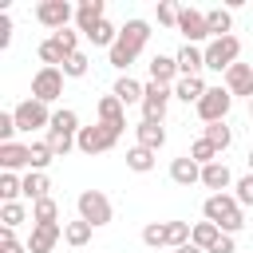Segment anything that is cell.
Returning <instances> with one entry per match:
<instances>
[{
	"mask_svg": "<svg viewBox=\"0 0 253 253\" xmlns=\"http://www.w3.org/2000/svg\"><path fill=\"white\" fill-rule=\"evenodd\" d=\"M202 213H206V221H213L221 233H241L245 229V210H241V202L233 198V194H210L206 202H202Z\"/></svg>",
	"mask_w": 253,
	"mask_h": 253,
	"instance_id": "obj_2",
	"label": "cell"
},
{
	"mask_svg": "<svg viewBox=\"0 0 253 253\" xmlns=\"http://www.w3.org/2000/svg\"><path fill=\"white\" fill-rule=\"evenodd\" d=\"M202 138H206V142H213V146H217V154H221V150H229V142H233V130H229L225 123H206Z\"/></svg>",
	"mask_w": 253,
	"mask_h": 253,
	"instance_id": "obj_33",
	"label": "cell"
},
{
	"mask_svg": "<svg viewBox=\"0 0 253 253\" xmlns=\"http://www.w3.org/2000/svg\"><path fill=\"white\" fill-rule=\"evenodd\" d=\"M119 32H123V28H115L111 20H103V24L95 28V32H87V40H91L95 47H107V51H111V47L119 43Z\"/></svg>",
	"mask_w": 253,
	"mask_h": 253,
	"instance_id": "obj_31",
	"label": "cell"
},
{
	"mask_svg": "<svg viewBox=\"0 0 253 253\" xmlns=\"http://www.w3.org/2000/svg\"><path fill=\"white\" fill-rule=\"evenodd\" d=\"M142 245L162 249V245H166V221H150V225L142 229Z\"/></svg>",
	"mask_w": 253,
	"mask_h": 253,
	"instance_id": "obj_42",
	"label": "cell"
},
{
	"mask_svg": "<svg viewBox=\"0 0 253 253\" xmlns=\"http://www.w3.org/2000/svg\"><path fill=\"white\" fill-rule=\"evenodd\" d=\"M20 194H24V178L20 174H0V198L4 202H20Z\"/></svg>",
	"mask_w": 253,
	"mask_h": 253,
	"instance_id": "obj_39",
	"label": "cell"
},
{
	"mask_svg": "<svg viewBox=\"0 0 253 253\" xmlns=\"http://www.w3.org/2000/svg\"><path fill=\"white\" fill-rule=\"evenodd\" d=\"M0 253H28V245H20V241H16V229L0 225Z\"/></svg>",
	"mask_w": 253,
	"mask_h": 253,
	"instance_id": "obj_44",
	"label": "cell"
},
{
	"mask_svg": "<svg viewBox=\"0 0 253 253\" xmlns=\"http://www.w3.org/2000/svg\"><path fill=\"white\" fill-rule=\"evenodd\" d=\"M170 182H178V186H194V182H202V166H198L190 154H182V158L170 162Z\"/></svg>",
	"mask_w": 253,
	"mask_h": 253,
	"instance_id": "obj_22",
	"label": "cell"
},
{
	"mask_svg": "<svg viewBox=\"0 0 253 253\" xmlns=\"http://www.w3.org/2000/svg\"><path fill=\"white\" fill-rule=\"evenodd\" d=\"M229 107H233V95H229L225 87H210V91L202 95V103H198V119H202V123H225Z\"/></svg>",
	"mask_w": 253,
	"mask_h": 253,
	"instance_id": "obj_7",
	"label": "cell"
},
{
	"mask_svg": "<svg viewBox=\"0 0 253 253\" xmlns=\"http://www.w3.org/2000/svg\"><path fill=\"white\" fill-rule=\"evenodd\" d=\"M111 95H115L123 107H130V103H138V107H142L146 83H138V79H130V75H119V79H115V87H111Z\"/></svg>",
	"mask_w": 253,
	"mask_h": 253,
	"instance_id": "obj_18",
	"label": "cell"
},
{
	"mask_svg": "<svg viewBox=\"0 0 253 253\" xmlns=\"http://www.w3.org/2000/svg\"><path fill=\"white\" fill-rule=\"evenodd\" d=\"M233 198L241 202V210H253V174H241L233 182Z\"/></svg>",
	"mask_w": 253,
	"mask_h": 253,
	"instance_id": "obj_41",
	"label": "cell"
},
{
	"mask_svg": "<svg viewBox=\"0 0 253 253\" xmlns=\"http://www.w3.org/2000/svg\"><path fill=\"white\" fill-rule=\"evenodd\" d=\"M225 91L253 99V63H233V67L225 71Z\"/></svg>",
	"mask_w": 253,
	"mask_h": 253,
	"instance_id": "obj_13",
	"label": "cell"
},
{
	"mask_svg": "<svg viewBox=\"0 0 253 253\" xmlns=\"http://www.w3.org/2000/svg\"><path fill=\"white\" fill-rule=\"evenodd\" d=\"M210 87H206V79L202 75H182L178 83H174V99H182V103H202V95H206Z\"/></svg>",
	"mask_w": 253,
	"mask_h": 253,
	"instance_id": "obj_20",
	"label": "cell"
},
{
	"mask_svg": "<svg viewBox=\"0 0 253 253\" xmlns=\"http://www.w3.org/2000/svg\"><path fill=\"white\" fill-rule=\"evenodd\" d=\"M190 233H194V225H190V221H166V245H170V249L190 245Z\"/></svg>",
	"mask_w": 253,
	"mask_h": 253,
	"instance_id": "obj_36",
	"label": "cell"
},
{
	"mask_svg": "<svg viewBox=\"0 0 253 253\" xmlns=\"http://www.w3.org/2000/svg\"><path fill=\"white\" fill-rule=\"evenodd\" d=\"M249 119H253V99H249Z\"/></svg>",
	"mask_w": 253,
	"mask_h": 253,
	"instance_id": "obj_51",
	"label": "cell"
},
{
	"mask_svg": "<svg viewBox=\"0 0 253 253\" xmlns=\"http://www.w3.org/2000/svg\"><path fill=\"white\" fill-rule=\"evenodd\" d=\"M59 71H63V75H67V79H83V75H87V71H91V59H87V55H83V51H75V55H67V63H63V67H59Z\"/></svg>",
	"mask_w": 253,
	"mask_h": 253,
	"instance_id": "obj_40",
	"label": "cell"
},
{
	"mask_svg": "<svg viewBox=\"0 0 253 253\" xmlns=\"http://www.w3.org/2000/svg\"><path fill=\"white\" fill-rule=\"evenodd\" d=\"M146 40H150V24H146V20H126L123 32H119V43L107 51V55H111V67H115V71H126V67L138 59V51L146 47Z\"/></svg>",
	"mask_w": 253,
	"mask_h": 253,
	"instance_id": "obj_1",
	"label": "cell"
},
{
	"mask_svg": "<svg viewBox=\"0 0 253 253\" xmlns=\"http://www.w3.org/2000/svg\"><path fill=\"white\" fill-rule=\"evenodd\" d=\"M190 158H194L198 166H210V162H221V154H217V146H213V142H206V138H198V142L190 146Z\"/></svg>",
	"mask_w": 253,
	"mask_h": 253,
	"instance_id": "obj_38",
	"label": "cell"
},
{
	"mask_svg": "<svg viewBox=\"0 0 253 253\" xmlns=\"http://www.w3.org/2000/svg\"><path fill=\"white\" fill-rule=\"evenodd\" d=\"M134 138H138V146H146V150H154V154H158V150L166 146V126H162V123H146V119H142V123L134 126Z\"/></svg>",
	"mask_w": 253,
	"mask_h": 253,
	"instance_id": "obj_21",
	"label": "cell"
},
{
	"mask_svg": "<svg viewBox=\"0 0 253 253\" xmlns=\"http://www.w3.org/2000/svg\"><path fill=\"white\" fill-rule=\"evenodd\" d=\"M24 221H28V206H24V202H4V206H0V225L16 229V225H24Z\"/></svg>",
	"mask_w": 253,
	"mask_h": 253,
	"instance_id": "obj_35",
	"label": "cell"
},
{
	"mask_svg": "<svg viewBox=\"0 0 253 253\" xmlns=\"http://www.w3.org/2000/svg\"><path fill=\"white\" fill-rule=\"evenodd\" d=\"M79 134H63V130H47V146H51V154L55 158H67L71 150H79V142H75Z\"/></svg>",
	"mask_w": 253,
	"mask_h": 253,
	"instance_id": "obj_34",
	"label": "cell"
},
{
	"mask_svg": "<svg viewBox=\"0 0 253 253\" xmlns=\"http://www.w3.org/2000/svg\"><path fill=\"white\" fill-rule=\"evenodd\" d=\"M95 111H99V123H103L111 134H123V130H126V115H123V103H119L115 95H103Z\"/></svg>",
	"mask_w": 253,
	"mask_h": 253,
	"instance_id": "obj_12",
	"label": "cell"
},
{
	"mask_svg": "<svg viewBox=\"0 0 253 253\" xmlns=\"http://www.w3.org/2000/svg\"><path fill=\"white\" fill-rule=\"evenodd\" d=\"M174 59H178V71H182V75H202V67H206V47L182 43V47L174 51Z\"/></svg>",
	"mask_w": 253,
	"mask_h": 253,
	"instance_id": "obj_16",
	"label": "cell"
},
{
	"mask_svg": "<svg viewBox=\"0 0 253 253\" xmlns=\"http://www.w3.org/2000/svg\"><path fill=\"white\" fill-rule=\"evenodd\" d=\"M178 79H182V71H178V59H174V55H154V59H150V83L174 87Z\"/></svg>",
	"mask_w": 253,
	"mask_h": 253,
	"instance_id": "obj_17",
	"label": "cell"
},
{
	"mask_svg": "<svg viewBox=\"0 0 253 253\" xmlns=\"http://www.w3.org/2000/svg\"><path fill=\"white\" fill-rule=\"evenodd\" d=\"M8 43H12V16L4 12L0 16V47H8Z\"/></svg>",
	"mask_w": 253,
	"mask_h": 253,
	"instance_id": "obj_47",
	"label": "cell"
},
{
	"mask_svg": "<svg viewBox=\"0 0 253 253\" xmlns=\"http://www.w3.org/2000/svg\"><path fill=\"white\" fill-rule=\"evenodd\" d=\"M47 190H51V178H47L43 170H28V174H24V198H28V202H40V198H51Z\"/></svg>",
	"mask_w": 253,
	"mask_h": 253,
	"instance_id": "obj_24",
	"label": "cell"
},
{
	"mask_svg": "<svg viewBox=\"0 0 253 253\" xmlns=\"http://www.w3.org/2000/svg\"><path fill=\"white\" fill-rule=\"evenodd\" d=\"M36 51H40L43 67H63V63H67V51H63V47H59L55 40H43V43H40Z\"/></svg>",
	"mask_w": 253,
	"mask_h": 253,
	"instance_id": "obj_37",
	"label": "cell"
},
{
	"mask_svg": "<svg viewBox=\"0 0 253 253\" xmlns=\"http://www.w3.org/2000/svg\"><path fill=\"white\" fill-rule=\"evenodd\" d=\"M178 12H182L178 4H170V0H158V24H162V28H174V32H178Z\"/></svg>",
	"mask_w": 253,
	"mask_h": 253,
	"instance_id": "obj_43",
	"label": "cell"
},
{
	"mask_svg": "<svg viewBox=\"0 0 253 253\" xmlns=\"http://www.w3.org/2000/svg\"><path fill=\"white\" fill-rule=\"evenodd\" d=\"M47 130H63V134H79V115L71 111V107H59V111H51V126Z\"/></svg>",
	"mask_w": 253,
	"mask_h": 253,
	"instance_id": "obj_32",
	"label": "cell"
},
{
	"mask_svg": "<svg viewBox=\"0 0 253 253\" xmlns=\"http://www.w3.org/2000/svg\"><path fill=\"white\" fill-rule=\"evenodd\" d=\"M245 166H249V174H253V146H249V154H245Z\"/></svg>",
	"mask_w": 253,
	"mask_h": 253,
	"instance_id": "obj_50",
	"label": "cell"
},
{
	"mask_svg": "<svg viewBox=\"0 0 253 253\" xmlns=\"http://www.w3.org/2000/svg\"><path fill=\"white\" fill-rule=\"evenodd\" d=\"M233 249H237V245H233V237H229V233H221V237H217V245H213L210 253H233Z\"/></svg>",
	"mask_w": 253,
	"mask_h": 253,
	"instance_id": "obj_48",
	"label": "cell"
},
{
	"mask_svg": "<svg viewBox=\"0 0 253 253\" xmlns=\"http://www.w3.org/2000/svg\"><path fill=\"white\" fill-rule=\"evenodd\" d=\"M75 206H79V217H83V221H91L95 229H99V225H111V217H115L111 198H107L103 190H83V194L75 198Z\"/></svg>",
	"mask_w": 253,
	"mask_h": 253,
	"instance_id": "obj_3",
	"label": "cell"
},
{
	"mask_svg": "<svg viewBox=\"0 0 253 253\" xmlns=\"http://www.w3.org/2000/svg\"><path fill=\"white\" fill-rule=\"evenodd\" d=\"M16 130H20V126H16V115H12V111H4V115H0V146H4V142H12V134H16Z\"/></svg>",
	"mask_w": 253,
	"mask_h": 253,
	"instance_id": "obj_46",
	"label": "cell"
},
{
	"mask_svg": "<svg viewBox=\"0 0 253 253\" xmlns=\"http://www.w3.org/2000/svg\"><path fill=\"white\" fill-rule=\"evenodd\" d=\"M51 40H55V43H59V47H63L67 55H75V51H79V32H71V28H63V32H55Z\"/></svg>",
	"mask_w": 253,
	"mask_h": 253,
	"instance_id": "obj_45",
	"label": "cell"
},
{
	"mask_svg": "<svg viewBox=\"0 0 253 253\" xmlns=\"http://www.w3.org/2000/svg\"><path fill=\"white\" fill-rule=\"evenodd\" d=\"M103 20H107V16H103V0H79V4H75V28H79L83 36L95 32Z\"/></svg>",
	"mask_w": 253,
	"mask_h": 253,
	"instance_id": "obj_15",
	"label": "cell"
},
{
	"mask_svg": "<svg viewBox=\"0 0 253 253\" xmlns=\"http://www.w3.org/2000/svg\"><path fill=\"white\" fill-rule=\"evenodd\" d=\"M75 142H79V150H83V154H91V158H95V154L115 150L119 134H111L103 123H95V126H79V138H75Z\"/></svg>",
	"mask_w": 253,
	"mask_h": 253,
	"instance_id": "obj_9",
	"label": "cell"
},
{
	"mask_svg": "<svg viewBox=\"0 0 253 253\" xmlns=\"http://www.w3.org/2000/svg\"><path fill=\"white\" fill-rule=\"evenodd\" d=\"M202 186H206V190H213V194H225V190L233 186L229 166H225V162H210V166H202Z\"/></svg>",
	"mask_w": 253,
	"mask_h": 253,
	"instance_id": "obj_19",
	"label": "cell"
},
{
	"mask_svg": "<svg viewBox=\"0 0 253 253\" xmlns=\"http://www.w3.org/2000/svg\"><path fill=\"white\" fill-rule=\"evenodd\" d=\"M59 221V206H55V198H40V202H32V225H55Z\"/></svg>",
	"mask_w": 253,
	"mask_h": 253,
	"instance_id": "obj_28",
	"label": "cell"
},
{
	"mask_svg": "<svg viewBox=\"0 0 253 253\" xmlns=\"http://www.w3.org/2000/svg\"><path fill=\"white\" fill-rule=\"evenodd\" d=\"M217 237H221V229H217L213 221H194V233H190V241H194L198 249H206V253H210V249L217 245Z\"/></svg>",
	"mask_w": 253,
	"mask_h": 253,
	"instance_id": "obj_29",
	"label": "cell"
},
{
	"mask_svg": "<svg viewBox=\"0 0 253 253\" xmlns=\"http://www.w3.org/2000/svg\"><path fill=\"white\" fill-rule=\"evenodd\" d=\"M174 253H206V249H198V245L190 241V245H182V249H174Z\"/></svg>",
	"mask_w": 253,
	"mask_h": 253,
	"instance_id": "obj_49",
	"label": "cell"
},
{
	"mask_svg": "<svg viewBox=\"0 0 253 253\" xmlns=\"http://www.w3.org/2000/svg\"><path fill=\"white\" fill-rule=\"evenodd\" d=\"M28 158H32V170H43V174H47V166L55 162L47 138H32V142H28Z\"/></svg>",
	"mask_w": 253,
	"mask_h": 253,
	"instance_id": "obj_27",
	"label": "cell"
},
{
	"mask_svg": "<svg viewBox=\"0 0 253 253\" xmlns=\"http://www.w3.org/2000/svg\"><path fill=\"white\" fill-rule=\"evenodd\" d=\"M0 166L8 170V174H16V170H32V158H28V146H20V142H4L0 146Z\"/></svg>",
	"mask_w": 253,
	"mask_h": 253,
	"instance_id": "obj_23",
	"label": "cell"
},
{
	"mask_svg": "<svg viewBox=\"0 0 253 253\" xmlns=\"http://www.w3.org/2000/svg\"><path fill=\"white\" fill-rule=\"evenodd\" d=\"M237 55H241V40L237 36H221V40H210L206 43V67L210 71H229L233 63H237Z\"/></svg>",
	"mask_w": 253,
	"mask_h": 253,
	"instance_id": "obj_4",
	"label": "cell"
},
{
	"mask_svg": "<svg viewBox=\"0 0 253 253\" xmlns=\"http://www.w3.org/2000/svg\"><path fill=\"white\" fill-rule=\"evenodd\" d=\"M170 95H174V87L146 83V95H142V119H146V123H162V119H166V107H170Z\"/></svg>",
	"mask_w": 253,
	"mask_h": 253,
	"instance_id": "obj_10",
	"label": "cell"
},
{
	"mask_svg": "<svg viewBox=\"0 0 253 253\" xmlns=\"http://www.w3.org/2000/svg\"><path fill=\"white\" fill-rule=\"evenodd\" d=\"M63 79H67V75H63L59 67H40V71L32 75V99H40V103L51 107V103L63 95Z\"/></svg>",
	"mask_w": 253,
	"mask_h": 253,
	"instance_id": "obj_5",
	"label": "cell"
},
{
	"mask_svg": "<svg viewBox=\"0 0 253 253\" xmlns=\"http://www.w3.org/2000/svg\"><path fill=\"white\" fill-rule=\"evenodd\" d=\"M12 115H16V126L28 130V134L40 130V126H51V111H47V103H40V99H24V103H16Z\"/></svg>",
	"mask_w": 253,
	"mask_h": 253,
	"instance_id": "obj_8",
	"label": "cell"
},
{
	"mask_svg": "<svg viewBox=\"0 0 253 253\" xmlns=\"http://www.w3.org/2000/svg\"><path fill=\"white\" fill-rule=\"evenodd\" d=\"M36 20H40L43 28H51V36H55V32H63V28L75 20V8H71L67 0H40V4H36Z\"/></svg>",
	"mask_w": 253,
	"mask_h": 253,
	"instance_id": "obj_6",
	"label": "cell"
},
{
	"mask_svg": "<svg viewBox=\"0 0 253 253\" xmlns=\"http://www.w3.org/2000/svg\"><path fill=\"white\" fill-rule=\"evenodd\" d=\"M59 237H63V225H59V221H55V225H32V233H28V253H51Z\"/></svg>",
	"mask_w": 253,
	"mask_h": 253,
	"instance_id": "obj_14",
	"label": "cell"
},
{
	"mask_svg": "<svg viewBox=\"0 0 253 253\" xmlns=\"http://www.w3.org/2000/svg\"><path fill=\"white\" fill-rule=\"evenodd\" d=\"M91 233H95V225H91V221H83V217L63 221V241H67L71 249H83V245L91 241Z\"/></svg>",
	"mask_w": 253,
	"mask_h": 253,
	"instance_id": "obj_25",
	"label": "cell"
},
{
	"mask_svg": "<svg viewBox=\"0 0 253 253\" xmlns=\"http://www.w3.org/2000/svg\"><path fill=\"white\" fill-rule=\"evenodd\" d=\"M178 32L186 36V43H202V40H210L206 12H198V8H182V12H178Z\"/></svg>",
	"mask_w": 253,
	"mask_h": 253,
	"instance_id": "obj_11",
	"label": "cell"
},
{
	"mask_svg": "<svg viewBox=\"0 0 253 253\" xmlns=\"http://www.w3.org/2000/svg\"><path fill=\"white\" fill-rule=\"evenodd\" d=\"M126 166H130L134 174H150V170H154V150H146V146L134 142V146L126 150Z\"/></svg>",
	"mask_w": 253,
	"mask_h": 253,
	"instance_id": "obj_30",
	"label": "cell"
},
{
	"mask_svg": "<svg viewBox=\"0 0 253 253\" xmlns=\"http://www.w3.org/2000/svg\"><path fill=\"white\" fill-rule=\"evenodd\" d=\"M206 28H210V40L229 36V28H233V12H229V8H210V12H206Z\"/></svg>",
	"mask_w": 253,
	"mask_h": 253,
	"instance_id": "obj_26",
	"label": "cell"
}]
</instances>
